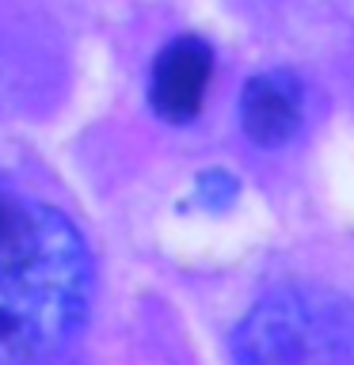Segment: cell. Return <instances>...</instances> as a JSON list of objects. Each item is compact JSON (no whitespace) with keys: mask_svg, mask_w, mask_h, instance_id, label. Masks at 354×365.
I'll return each instance as SVG.
<instances>
[{"mask_svg":"<svg viewBox=\"0 0 354 365\" xmlns=\"http://www.w3.org/2000/svg\"><path fill=\"white\" fill-rule=\"evenodd\" d=\"M91 255L61 210L0 187V361H39L80 335Z\"/></svg>","mask_w":354,"mask_h":365,"instance_id":"obj_1","label":"cell"},{"mask_svg":"<svg viewBox=\"0 0 354 365\" xmlns=\"http://www.w3.org/2000/svg\"><path fill=\"white\" fill-rule=\"evenodd\" d=\"M240 361H354V304L328 289H278L233 335Z\"/></svg>","mask_w":354,"mask_h":365,"instance_id":"obj_2","label":"cell"},{"mask_svg":"<svg viewBox=\"0 0 354 365\" xmlns=\"http://www.w3.org/2000/svg\"><path fill=\"white\" fill-rule=\"evenodd\" d=\"M213 80V50L198 34H179L156 53L148 73V103L168 125H187L202 114Z\"/></svg>","mask_w":354,"mask_h":365,"instance_id":"obj_3","label":"cell"},{"mask_svg":"<svg viewBox=\"0 0 354 365\" xmlns=\"http://www.w3.org/2000/svg\"><path fill=\"white\" fill-rule=\"evenodd\" d=\"M305 122V84L290 68L256 73L240 91V130L259 148H282Z\"/></svg>","mask_w":354,"mask_h":365,"instance_id":"obj_4","label":"cell"},{"mask_svg":"<svg viewBox=\"0 0 354 365\" xmlns=\"http://www.w3.org/2000/svg\"><path fill=\"white\" fill-rule=\"evenodd\" d=\"M236 179L228 175V171H202L198 182H194V202L202 205V210L210 213H221L225 205H233L236 198Z\"/></svg>","mask_w":354,"mask_h":365,"instance_id":"obj_5","label":"cell"}]
</instances>
